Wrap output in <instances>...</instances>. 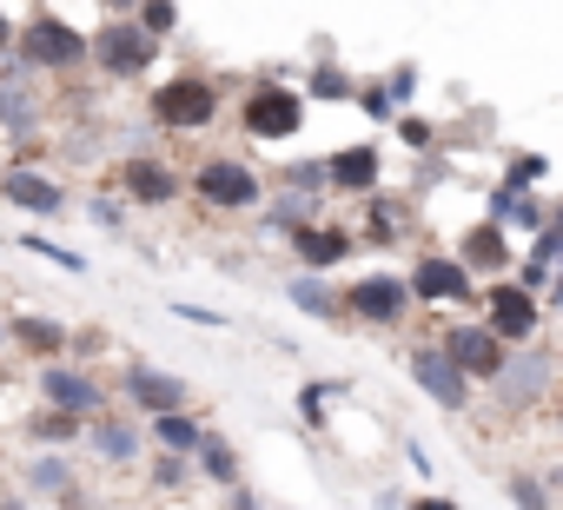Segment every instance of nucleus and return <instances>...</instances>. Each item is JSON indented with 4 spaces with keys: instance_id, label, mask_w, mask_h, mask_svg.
I'll use <instances>...</instances> for the list:
<instances>
[{
    "instance_id": "f257e3e1",
    "label": "nucleus",
    "mask_w": 563,
    "mask_h": 510,
    "mask_svg": "<svg viewBox=\"0 0 563 510\" xmlns=\"http://www.w3.org/2000/svg\"><path fill=\"white\" fill-rule=\"evenodd\" d=\"M299 126H306V93H292V87L245 93V133L252 140H292Z\"/></svg>"
},
{
    "instance_id": "f03ea898",
    "label": "nucleus",
    "mask_w": 563,
    "mask_h": 510,
    "mask_svg": "<svg viewBox=\"0 0 563 510\" xmlns=\"http://www.w3.org/2000/svg\"><path fill=\"white\" fill-rule=\"evenodd\" d=\"M212 113H219V93H212V80H166L159 93H153V120L159 126H173V133H186V126H212Z\"/></svg>"
},
{
    "instance_id": "7ed1b4c3",
    "label": "nucleus",
    "mask_w": 563,
    "mask_h": 510,
    "mask_svg": "<svg viewBox=\"0 0 563 510\" xmlns=\"http://www.w3.org/2000/svg\"><path fill=\"white\" fill-rule=\"evenodd\" d=\"M339 312H352V319H365V325H398V319L411 312V292H405V279L372 273V279H352V292L339 299Z\"/></svg>"
},
{
    "instance_id": "20e7f679",
    "label": "nucleus",
    "mask_w": 563,
    "mask_h": 510,
    "mask_svg": "<svg viewBox=\"0 0 563 510\" xmlns=\"http://www.w3.org/2000/svg\"><path fill=\"white\" fill-rule=\"evenodd\" d=\"M192 192H199L206 206H219V212L258 206V179H252V166H239V159H206V166L192 173Z\"/></svg>"
},
{
    "instance_id": "39448f33",
    "label": "nucleus",
    "mask_w": 563,
    "mask_h": 510,
    "mask_svg": "<svg viewBox=\"0 0 563 510\" xmlns=\"http://www.w3.org/2000/svg\"><path fill=\"white\" fill-rule=\"evenodd\" d=\"M444 365L457 378H504V345L484 325H451L444 332Z\"/></svg>"
},
{
    "instance_id": "423d86ee",
    "label": "nucleus",
    "mask_w": 563,
    "mask_h": 510,
    "mask_svg": "<svg viewBox=\"0 0 563 510\" xmlns=\"http://www.w3.org/2000/svg\"><path fill=\"white\" fill-rule=\"evenodd\" d=\"M21 54H27L34 67H74V60H87V41H80L67 21L34 14V21H27V34H21Z\"/></svg>"
},
{
    "instance_id": "0eeeda50",
    "label": "nucleus",
    "mask_w": 563,
    "mask_h": 510,
    "mask_svg": "<svg viewBox=\"0 0 563 510\" xmlns=\"http://www.w3.org/2000/svg\"><path fill=\"white\" fill-rule=\"evenodd\" d=\"M484 306H490V325H484V332H490L497 345H504V339H510V345H523V339L537 332V299H530L523 286H490V299H484Z\"/></svg>"
},
{
    "instance_id": "6e6552de",
    "label": "nucleus",
    "mask_w": 563,
    "mask_h": 510,
    "mask_svg": "<svg viewBox=\"0 0 563 510\" xmlns=\"http://www.w3.org/2000/svg\"><path fill=\"white\" fill-rule=\"evenodd\" d=\"M87 54H93V60H100L107 74H120V80H126V74H140V67L153 60V41H146V34H140L133 21H120V27H107V34H100V41H93Z\"/></svg>"
},
{
    "instance_id": "1a4fd4ad",
    "label": "nucleus",
    "mask_w": 563,
    "mask_h": 510,
    "mask_svg": "<svg viewBox=\"0 0 563 510\" xmlns=\"http://www.w3.org/2000/svg\"><path fill=\"white\" fill-rule=\"evenodd\" d=\"M41 391H47V398H54V411H60V418H74V424H80L87 411H100V385H93L87 372L47 365V372H41Z\"/></svg>"
},
{
    "instance_id": "9d476101",
    "label": "nucleus",
    "mask_w": 563,
    "mask_h": 510,
    "mask_svg": "<svg viewBox=\"0 0 563 510\" xmlns=\"http://www.w3.org/2000/svg\"><path fill=\"white\" fill-rule=\"evenodd\" d=\"M411 306L418 299H431V306H451V299H464L471 292V273L457 266V259H418V273H411Z\"/></svg>"
},
{
    "instance_id": "9b49d317",
    "label": "nucleus",
    "mask_w": 563,
    "mask_h": 510,
    "mask_svg": "<svg viewBox=\"0 0 563 510\" xmlns=\"http://www.w3.org/2000/svg\"><path fill=\"white\" fill-rule=\"evenodd\" d=\"M126 391H133V398H140L153 418H166V411H186V398H192L179 378H166V372H153V365H133V372H126Z\"/></svg>"
},
{
    "instance_id": "f8f14e48",
    "label": "nucleus",
    "mask_w": 563,
    "mask_h": 510,
    "mask_svg": "<svg viewBox=\"0 0 563 510\" xmlns=\"http://www.w3.org/2000/svg\"><path fill=\"white\" fill-rule=\"evenodd\" d=\"M292 252H299L312 273H332L345 252H352V239H345L339 225H292Z\"/></svg>"
},
{
    "instance_id": "ddd939ff",
    "label": "nucleus",
    "mask_w": 563,
    "mask_h": 510,
    "mask_svg": "<svg viewBox=\"0 0 563 510\" xmlns=\"http://www.w3.org/2000/svg\"><path fill=\"white\" fill-rule=\"evenodd\" d=\"M411 378H418V385H424L444 411H464V391H471V385L444 365V352H418V358H411Z\"/></svg>"
},
{
    "instance_id": "4468645a",
    "label": "nucleus",
    "mask_w": 563,
    "mask_h": 510,
    "mask_svg": "<svg viewBox=\"0 0 563 510\" xmlns=\"http://www.w3.org/2000/svg\"><path fill=\"white\" fill-rule=\"evenodd\" d=\"M0 192H8L14 206H27V212H41V219H54V212L67 206V199H60V186H54V179H41V173H27V166L0 179Z\"/></svg>"
},
{
    "instance_id": "2eb2a0df",
    "label": "nucleus",
    "mask_w": 563,
    "mask_h": 510,
    "mask_svg": "<svg viewBox=\"0 0 563 510\" xmlns=\"http://www.w3.org/2000/svg\"><path fill=\"white\" fill-rule=\"evenodd\" d=\"M126 186H133V192H140L146 206H166V199L179 192V179H173V173H166L159 159H133V166H126Z\"/></svg>"
},
{
    "instance_id": "dca6fc26",
    "label": "nucleus",
    "mask_w": 563,
    "mask_h": 510,
    "mask_svg": "<svg viewBox=\"0 0 563 510\" xmlns=\"http://www.w3.org/2000/svg\"><path fill=\"white\" fill-rule=\"evenodd\" d=\"M464 259H471L477 273H504V266H510V245H504L497 225H477V232L464 239Z\"/></svg>"
},
{
    "instance_id": "f3484780",
    "label": "nucleus",
    "mask_w": 563,
    "mask_h": 510,
    "mask_svg": "<svg viewBox=\"0 0 563 510\" xmlns=\"http://www.w3.org/2000/svg\"><path fill=\"white\" fill-rule=\"evenodd\" d=\"M332 179L339 186H378V153L372 146H345V153H332Z\"/></svg>"
},
{
    "instance_id": "a211bd4d",
    "label": "nucleus",
    "mask_w": 563,
    "mask_h": 510,
    "mask_svg": "<svg viewBox=\"0 0 563 510\" xmlns=\"http://www.w3.org/2000/svg\"><path fill=\"white\" fill-rule=\"evenodd\" d=\"M153 431H159V444H166L173 457H179V451H199V437H206V431H199V418H186V411L153 418Z\"/></svg>"
},
{
    "instance_id": "6ab92c4d",
    "label": "nucleus",
    "mask_w": 563,
    "mask_h": 510,
    "mask_svg": "<svg viewBox=\"0 0 563 510\" xmlns=\"http://www.w3.org/2000/svg\"><path fill=\"white\" fill-rule=\"evenodd\" d=\"M292 299H299L312 319H345V312H339V292H332V286H319V279H292Z\"/></svg>"
},
{
    "instance_id": "aec40b11",
    "label": "nucleus",
    "mask_w": 563,
    "mask_h": 510,
    "mask_svg": "<svg viewBox=\"0 0 563 510\" xmlns=\"http://www.w3.org/2000/svg\"><path fill=\"white\" fill-rule=\"evenodd\" d=\"M199 457H206V477H219V484H232V477H239V457H232V444H225V437H199Z\"/></svg>"
},
{
    "instance_id": "412c9836",
    "label": "nucleus",
    "mask_w": 563,
    "mask_h": 510,
    "mask_svg": "<svg viewBox=\"0 0 563 510\" xmlns=\"http://www.w3.org/2000/svg\"><path fill=\"white\" fill-rule=\"evenodd\" d=\"M14 339L34 345V352H54V345H60V325H54V319H14Z\"/></svg>"
},
{
    "instance_id": "4be33fe9",
    "label": "nucleus",
    "mask_w": 563,
    "mask_h": 510,
    "mask_svg": "<svg viewBox=\"0 0 563 510\" xmlns=\"http://www.w3.org/2000/svg\"><path fill=\"white\" fill-rule=\"evenodd\" d=\"M93 444H100L107 457H133V451H140V437H133L126 424H100V431H93Z\"/></svg>"
},
{
    "instance_id": "5701e85b",
    "label": "nucleus",
    "mask_w": 563,
    "mask_h": 510,
    "mask_svg": "<svg viewBox=\"0 0 563 510\" xmlns=\"http://www.w3.org/2000/svg\"><path fill=\"white\" fill-rule=\"evenodd\" d=\"M27 252H34V259H54V266H67V273H87V259H80V252H67V245H47V239H34V232H27Z\"/></svg>"
},
{
    "instance_id": "b1692460",
    "label": "nucleus",
    "mask_w": 563,
    "mask_h": 510,
    "mask_svg": "<svg viewBox=\"0 0 563 510\" xmlns=\"http://www.w3.org/2000/svg\"><path fill=\"white\" fill-rule=\"evenodd\" d=\"M530 179H543V159H537V153H523V159L510 166V179H504V192H517V186H530Z\"/></svg>"
},
{
    "instance_id": "393cba45",
    "label": "nucleus",
    "mask_w": 563,
    "mask_h": 510,
    "mask_svg": "<svg viewBox=\"0 0 563 510\" xmlns=\"http://www.w3.org/2000/svg\"><path fill=\"white\" fill-rule=\"evenodd\" d=\"M34 484H41V490H67V464H60V457H41V464H34Z\"/></svg>"
},
{
    "instance_id": "a878e982",
    "label": "nucleus",
    "mask_w": 563,
    "mask_h": 510,
    "mask_svg": "<svg viewBox=\"0 0 563 510\" xmlns=\"http://www.w3.org/2000/svg\"><path fill=\"white\" fill-rule=\"evenodd\" d=\"M133 27H140V34H166V27H173V8H146Z\"/></svg>"
},
{
    "instance_id": "bb28decb",
    "label": "nucleus",
    "mask_w": 563,
    "mask_h": 510,
    "mask_svg": "<svg viewBox=\"0 0 563 510\" xmlns=\"http://www.w3.org/2000/svg\"><path fill=\"white\" fill-rule=\"evenodd\" d=\"M34 431H41V437H54V444H60V437H74V431H80V424H74V418H60V411H54V418H41V424H34Z\"/></svg>"
},
{
    "instance_id": "cd10ccee",
    "label": "nucleus",
    "mask_w": 563,
    "mask_h": 510,
    "mask_svg": "<svg viewBox=\"0 0 563 510\" xmlns=\"http://www.w3.org/2000/svg\"><path fill=\"white\" fill-rule=\"evenodd\" d=\"M510 490H517V503H523V510H543V490H537V484H523V477H517Z\"/></svg>"
},
{
    "instance_id": "c85d7f7f",
    "label": "nucleus",
    "mask_w": 563,
    "mask_h": 510,
    "mask_svg": "<svg viewBox=\"0 0 563 510\" xmlns=\"http://www.w3.org/2000/svg\"><path fill=\"white\" fill-rule=\"evenodd\" d=\"M358 107H365V113H372V120H385V113H391V100H385V93H378V87H372V93H365V100H358Z\"/></svg>"
},
{
    "instance_id": "c756f323",
    "label": "nucleus",
    "mask_w": 563,
    "mask_h": 510,
    "mask_svg": "<svg viewBox=\"0 0 563 510\" xmlns=\"http://www.w3.org/2000/svg\"><path fill=\"white\" fill-rule=\"evenodd\" d=\"M418 510H457V503H418Z\"/></svg>"
},
{
    "instance_id": "7c9ffc66",
    "label": "nucleus",
    "mask_w": 563,
    "mask_h": 510,
    "mask_svg": "<svg viewBox=\"0 0 563 510\" xmlns=\"http://www.w3.org/2000/svg\"><path fill=\"white\" fill-rule=\"evenodd\" d=\"M0 47H8V14H0Z\"/></svg>"
}]
</instances>
